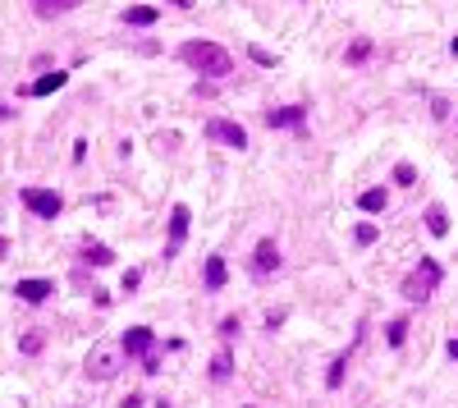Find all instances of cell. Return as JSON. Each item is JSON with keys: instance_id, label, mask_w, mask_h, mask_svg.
<instances>
[{"instance_id": "1", "label": "cell", "mask_w": 458, "mask_h": 408, "mask_svg": "<svg viewBox=\"0 0 458 408\" xmlns=\"http://www.w3.org/2000/svg\"><path fill=\"white\" fill-rule=\"evenodd\" d=\"M179 60L193 64L202 79H225V74L234 69V55L225 51V46H220V42H202V37H197V42H183V46H179Z\"/></svg>"}, {"instance_id": "2", "label": "cell", "mask_w": 458, "mask_h": 408, "mask_svg": "<svg viewBox=\"0 0 458 408\" xmlns=\"http://www.w3.org/2000/svg\"><path fill=\"white\" fill-rule=\"evenodd\" d=\"M120 367H124V348L120 344H96L92 353H87L83 372H87V381H115Z\"/></svg>"}, {"instance_id": "3", "label": "cell", "mask_w": 458, "mask_h": 408, "mask_svg": "<svg viewBox=\"0 0 458 408\" xmlns=\"http://www.w3.org/2000/svg\"><path fill=\"white\" fill-rule=\"evenodd\" d=\"M435 280H440V261L422 257V266L403 280V298H408V303H426V298H431V289H435Z\"/></svg>"}, {"instance_id": "4", "label": "cell", "mask_w": 458, "mask_h": 408, "mask_svg": "<svg viewBox=\"0 0 458 408\" xmlns=\"http://www.w3.org/2000/svg\"><path fill=\"white\" fill-rule=\"evenodd\" d=\"M18 202H23L33 216H42V220H55L64 211V202H60V193H55V188H23V193H18Z\"/></svg>"}, {"instance_id": "5", "label": "cell", "mask_w": 458, "mask_h": 408, "mask_svg": "<svg viewBox=\"0 0 458 408\" xmlns=\"http://www.w3.org/2000/svg\"><path fill=\"white\" fill-rule=\"evenodd\" d=\"M207 138H216L220 147H248V133H243V124H234V120H211L207 124Z\"/></svg>"}, {"instance_id": "6", "label": "cell", "mask_w": 458, "mask_h": 408, "mask_svg": "<svg viewBox=\"0 0 458 408\" xmlns=\"http://www.w3.org/2000/svg\"><path fill=\"white\" fill-rule=\"evenodd\" d=\"M275 271H280V244L275 239H261L252 248V276H275Z\"/></svg>"}, {"instance_id": "7", "label": "cell", "mask_w": 458, "mask_h": 408, "mask_svg": "<svg viewBox=\"0 0 458 408\" xmlns=\"http://www.w3.org/2000/svg\"><path fill=\"white\" fill-rule=\"evenodd\" d=\"M151 344H156L151 330H147V326H133L129 335H124V344H120V348H124L129 358H147V353H151Z\"/></svg>"}, {"instance_id": "8", "label": "cell", "mask_w": 458, "mask_h": 408, "mask_svg": "<svg viewBox=\"0 0 458 408\" xmlns=\"http://www.w3.org/2000/svg\"><path fill=\"white\" fill-rule=\"evenodd\" d=\"M303 120H307V106H280V110L266 115L270 129H303Z\"/></svg>"}, {"instance_id": "9", "label": "cell", "mask_w": 458, "mask_h": 408, "mask_svg": "<svg viewBox=\"0 0 458 408\" xmlns=\"http://www.w3.org/2000/svg\"><path fill=\"white\" fill-rule=\"evenodd\" d=\"M183 234H188V207L179 202V207L170 211V244H165V257H174V252H179Z\"/></svg>"}, {"instance_id": "10", "label": "cell", "mask_w": 458, "mask_h": 408, "mask_svg": "<svg viewBox=\"0 0 458 408\" xmlns=\"http://www.w3.org/2000/svg\"><path fill=\"white\" fill-rule=\"evenodd\" d=\"M18 298L23 303H46L51 298V280H18Z\"/></svg>"}, {"instance_id": "11", "label": "cell", "mask_w": 458, "mask_h": 408, "mask_svg": "<svg viewBox=\"0 0 458 408\" xmlns=\"http://www.w3.org/2000/svg\"><path fill=\"white\" fill-rule=\"evenodd\" d=\"M202 280H207V289L216 294V289H225L229 271H225V257H207V271H202Z\"/></svg>"}, {"instance_id": "12", "label": "cell", "mask_w": 458, "mask_h": 408, "mask_svg": "<svg viewBox=\"0 0 458 408\" xmlns=\"http://www.w3.org/2000/svg\"><path fill=\"white\" fill-rule=\"evenodd\" d=\"M64 83H69V74H64V69H55V74H42V79L28 87V92H33V96H51V92H60Z\"/></svg>"}, {"instance_id": "13", "label": "cell", "mask_w": 458, "mask_h": 408, "mask_svg": "<svg viewBox=\"0 0 458 408\" xmlns=\"http://www.w3.org/2000/svg\"><path fill=\"white\" fill-rule=\"evenodd\" d=\"M83 0H33V9L42 18H60V14H69V9H78Z\"/></svg>"}, {"instance_id": "14", "label": "cell", "mask_w": 458, "mask_h": 408, "mask_svg": "<svg viewBox=\"0 0 458 408\" xmlns=\"http://www.w3.org/2000/svg\"><path fill=\"white\" fill-rule=\"evenodd\" d=\"M156 18H161V14H156L151 5H133V9H124V23H129V28H151Z\"/></svg>"}, {"instance_id": "15", "label": "cell", "mask_w": 458, "mask_h": 408, "mask_svg": "<svg viewBox=\"0 0 458 408\" xmlns=\"http://www.w3.org/2000/svg\"><path fill=\"white\" fill-rule=\"evenodd\" d=\"M357 207H362V211H372V216H376V211H385V207H389V193H385V188H367L362 198H357Z\"/></svg>"}, {"instance_id": "16", "label": "cell", "mask_w": 458, "mask_h": 408, "mask_svg": "<svg viewBox=\"0 0 458 408\" xmlns=\"http://www.w3.org/2000/svg\"><path fill=\"white\" fill-rule=\"evenodd\" d=\"M426 230H431L435 239L450 234V216H445V207H426Z\"/></svg>"}, {"instance_id": "17", "label": "cell", "mask_w": 458, "mask_h": 408, "mask_svg": "<svg viewBox=\"0 0 458 408\" xmlns=\"http://www.w3.org/2000/svg\"><path fill=\"white\" fill-rule=\"evenodd\" d=\"M42 348H46V335H42V330H23V335H18V353L33 358V353H42Z\"/></svg>"}, {"instance_id": "18", "label": "cell", "mask_w": 458, "mask_h": 408, "mask_svg": "<svg viewBox=\"0 0 458 408\" xmlns=\"http://www.w3.org/2000/svg\"><path fill=\"white\" fill-rule=\"evenodd\" d=\"M367 55H372V42H367V37H357V42L344 51V64H362Z\"/></svg>"}, {"instance_id": "19", "label": "cell", "mask_w": 458, "mask_h": 408, "mask_svg": "<svg viewBox=\"0 0 458 408\" xmlns=\"http://www.w3.org/2000/svg\"><path fill=\"white\" fill-rule=\"evenodd\" d=\"M385 339H389V344H403V339H408V317H394V322H389V330H385Z\"/></svg>"}, {"instance_id": "20", "label": "cell", "mask_w": 458, "mask_h": 408, "mask_svg": "<svg viewBox=\"0 0 458 408\" xmlns=\"http://www.w3.org/2000/svg\"><path fill=\"white\" fill-rule=\"evenodd\" d=\"M110 257H115V252L101 248V244H87V248H83V261H92V266H105Z\"/></svg>"}, {"instance_id": "21", "label": "cell", "mask_w": 458, "mask_h": 408, "mask_svg": "<svg viewBox=\"0 0 458 408\" xmlns=\"http://www.w3.org/2000/svg\"><path fill=\"white\" fill-rule=\"evenodd\" d=\"M344 367H348V348L335 358V363H330V372H326V385H339V381H344Z\"/></svg>"}, {"instance_id": "22", "label": "cell", "mask_w": 458, "mask_h": 408, "mask_svg": "<svg viewBox=\"0 0 458 408\" xmlns=\"http://www.w3.org/2000/svg\"><path fill=\"white\" fill-rule=\"evenodd\" d=\"M229 372H234L229 353H216V363H211V376H216V381H229Z\"/></svg>"}, {"instance_id": "23", "label": "cell", "mask_w": 458, "mask_h": 408, "mask_svg": "<svg viewBox=\"0 0 458 408\" xmlns=\"http://www.w3.org/2000/svg\"><path fill=\"white\" fill-rule=\"evenodd\" d=\"M394 183H403V188H413V183H417V170H413V165H394Z\"/></svg>"}, {"instance_id": "24", "label": "cell", "mask_w": 458, "mask_h": 408, "mask_svg": "<svg viewBox=\"0 0 458 408\" xmlns=\"http://www.w3.org/2000/svg\"><path fill=\"white\" fill-rule=\"evenodd\" d=\"M248 55H252L257 64H266V69H275V55H270V51H261V46H248Z\"/></svg>"}, {"instance_id": "25", "label": "cell", "mask_w": 458, "mask_h": 408, "mask_svg": "<svg viewBox=\"0 0 458 408\" xmlns=\"http://www.w3.org/2000/svg\"><path fill=\"white\" fill-rule=\"evenodd\" d=\"M353 239H357V244H376V225H357Z\"/></svg>"}, {"instance_id": "26", "label": "cell", "mask_w": 458, "mask_h": 408, "mask_svg": "<svg viewBox=\"0 0 458 408\" xmlns=\"http://www.w3.org/2000/svg\"><path fill=\"white\" fill-rule=\"evenodd\" d=\"M431 115H435V120H450V101H445V96H435V101H431Z\"/></svg>"}, {"instance_id": "27", "label": "cell", "mask_w": 458, "mask_h": 408, "mask_svg": "<svg viewBox=\"0 0 458 408\" xmlns=\"http://www.w3.org/2000/svg\"><path fill=\"white\" fill-rule=\"evenodd\" d=\"M142 285V271H124V289H129V294H133V289H138Z\"/></svg>"}, {"instance_id": "28", "label": "cell", "mask_w": 458, "mask_h": 408, "mask_svg": "<svg viewBox=\"0 0 458 408\" xmlns=\"http://www.w3.org/2000/svg\"><path fill=\"white\" fill-rule=\"evenodd\" d=\"M120 408H142V395H129V400H124Z\"/></svg>"}, {"instance_id": "29", "label": "cell", "mask_w": 458, "mask_h": 408, "mask_svg": "<svg viewBox=\"0 0 458 408\" xmlns=\"http://www.w3.org/2000/svg\"><path fill=\"white\" fill-rule=\"evenodd\" d=\"M450 358H454V363H458V335L450 339Z\"/></svg>"}, {"instance_id": "30", "label": "cell", "mask_w": 458, "mask_h": 408, "mask_svg": "<svg viewBox=\"0 0 458 408\" xmlns=\"http://www.w3.org/2000/svg\"><path fill=\"white\" fill-rule=\"evenodd\" d=\"M5 248H9V244H5V239H0V257H5Z\"/></svg>"}, {"instance_id": "31", "label": "cell", "mask_w": 458, "mask_h": 408, "mask_svg": "<svg viewBox=\"0 0 458 408\" xmlns=\"http://www.w3.org/2000/svg\"><path fill=\"white\" fill-rule=\"evenodd\" d=\"M454 55H458V37H454Z\"/></svg>"}]
</instances>
